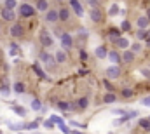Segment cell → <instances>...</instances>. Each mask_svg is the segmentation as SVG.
Wrapping results in <instances>:
<instances>
[{
  "label": "cell",
  "instance_id": "obj_1",
  "mask_svg": "<svg viewBox=\"0 0 150 134\" xmlns=\"http://www.w3.org/2000/svg\"><path fill=\"white\" fill-rule=\"evenodd\" d=\"M35 14V9L30 5V4H21L19 5V16H23V18H32Z\"/></svg>",
  "mask_w": 150,
  "mask_h": 134
},
{
  "label": "cell",
  "instance_id": "obj_2",
  "mask_svg": "<svg viewBox=\"0 0 150 134\" xmlns=\"http://www.w3.org/2000/svg\"><path fill=\"white\" fill-rule=\"evenodd\" d=\"M59 40H61V45L65 49H70L74 45V40H72V35L70 33H61L59 35Z\"/></svg>",
  "mask_w": 150,
  "mask_h": 134
},
{
  "label": "cell",
  "instance_id": "obj_3",
  "mask_svg": "<svg viewBox=\"0 0 150 134\" xmlns=\"http://www.w3.org/2000/svg\"><path fill=\"white\" fill-rule=\"evenodd\" d=\"M89 18H91V21H94V23H101V21H103V14H101L100 9H91V11H89Z\"/></svg>",
  "mask_w": 150,
  "mask_h": 134
},
{
  "label": "cell",
  "instance_id": "obj_4",
  "mask_svg": "<svg viewBox=\"0 0 150 134\" xmlns=\"http://www.w3.org/2000/svg\"><path fill=\"white\" fill-rule=\"evenodd\" d=\"M11 35H12L14 38H19V37H23V35H25L23 26H21V25H18V23H16V25H12V26H11Z\"/></svg>",
  "mask_w": 150,
  "mask_h": 134
},
{
  "label": "cell",
  "instance_id": "obj_5",
  "mask_svg": "<svg viewBox=\"0 0 150 134\" xmlns=\"http://www.w3.org/2000/svg\"><path fill=\"white\" fill-rule=\"evenodd\" d=\"M40 42H42L44 47H51L52 45V37L47 33V32H42L40 33Z\"/></svg>",
  "mask_w": 150,
  "mask_h": 134
},
{
  "label": "cell",
  "instance_id": "obj_6",
  "mask_svg": "<svg viewBox=\"0 0 150 134\" xmlns=\"http://www.w3.org/2000/svg\"><path fill=\"white\" fill-rule=\"evenodd\" d=\"M107 77H108V78H117V77H120V68L117 66V65L107 68Z\"/></svg>",
  "mask_w": 150,
  "mask_h": 134
},
{
  "label": "cell",
  "instance_id": "obj_7",
  "mask_svg": "<svg viewBox=\"0 0 150 134\" xmlns=\"http://www.w3.org/2000/svg\"><path fill=\"white\" fill-rule=\"evenodd\" d=\"M45 21L47 23H56L58 21V11H52V9L45 11Z\"/></svg>",
  "mask_w": 150,
  "mask_h": 134
},
{
  "label": "cell",
  "instance_id": "obj_8",
  "mask_svg": "<svg viewBox=\"0 0 150 134\" xmlns=\"http://www.w3.org/2000/svg\"><path fill=\"white\" fill-rule=\"evenodd\" d=\"M70 5H72V9L75 11L77 16H84V9H82V5H80L79 0H70Z\"/></svg>",
  "mask_w": 150,
  "mask_h": 134
},
{
  "label": "cell",
  "instance_id": "obj_9",
  "mask_svg": "<svg viewBox=\"0 0 150 134\" xmlns=\"http://www.w3.org/2000/svg\"><path fill=\"white\" fill-rule=\"evenodd\" d=\"M70 19V11L68 9H59L58 11V21H68Z\"/></svg>",
  "mask_w": 150,
  "mask_h": 134
},
{
  "label": "cell",
  "instance_id": "obj_10",
  "mask_svg": "<svg viewBox=\"0 0 150 134\" xmlns=\"http://www.w3.org/2000/svg\"><path fill=\"white\" fill-rule=\"evenodd\" d=\"M2 18H4L5 21H14V19H16V14H14V11L2 9Z\"/></svg>",
  "mask_w": 150,
  "mask_h": 134
},
{
  "label": "cell",
  "instance_id": "obj_11",
  "mask_svg": "<svg viewBox=\"0 0 150 134\" xmlns=\"http://www.w3.org/2000/svg\"><path fill=\"white\" fill-rule=\"evenodd\" d=\"M133 59H134V52H131V51H124V54L120 56V61H124V63H133Z\"/></svg>",
  "mask_w": 150,
  "mask_h": 134
},
{
  "label": "cell",
  "instance_id": "obj_12",
  "mask_svg": "<svg viewBox=\"0 0 150 134\" xmlns=\"http://www.w3.org/2000/svg\"><path fill=\"white\" fill-rule=\"evenodd\" d=\"M40 59H42L45 65H51V66L56 63V61H54V58H52L51 54H47V52H40Z\"/></svg>",
  "mask_w": 150,
  "mask_h": 134
},
{
  "label": "cell",
  "instance_id": "obj_13",
  "mask_svg": "<svg viewBox=\"0 0 150 134\" xmlns=\"http://www.w3.org/2000/svg\"><path fill=\"white\" fill-rule=\"evenodd\" d=\"M54 61L56 63H67V52L65 51H58L56 56H54Z\"/></svg>",
  "mask_w": 150,
  "mask_h": 134
},
{
  "label": "cell",
  "instance_id": "obj_14",
  "mask_svg": "<svg viewBox=\"0 0 150 134\" xmlns=\"http://www.w3.org/2000/svg\"><path fill=\"white\" fill-rule=\"evenodd\" d=\"M136 25H138V28H140V30H147V26H149V19H147L145 16H142V18H138Z\"/></svg>",
  "mask_w": 150,
  "mask_h": 134
},
{
  "label": "cell",
  "instance_id": "obj_15",
  "mask_svg": "<svg viewBox=\"0 0 150 134\" xmlns=\"http://www.w3.org/2000/svg\"><path fill=\"white\" fill-rule=\"evenodd\" d=\"M115 45H117L119 49H127V47H129V42H127L126 38H122V37H119V38L115 40Z\"/></svg>",
  "mask_w": 150,
  "mask_h": 134
},
{
  "label": "cell",
  "instance_id": "obj_16",
  "mask_svg": "<svg viewBox=\"0 0 150 134\" xmlns=\"http://www.w3.org/2000/svg\"><path fill=\"white\" fill-rule=\"evenodd\" d=\"M94 54H96V58L103 59V58H105V56H107L108 52H107V47H105V45H100V47L96 49V52H94Z\"/></svg>",
  "mask_w": 150,
  "mask_h": 134
},
{
  "label": "cell",
  "instance_id": "obj_17",
  "mask_svg": "<svg viewBox=\"0 0 150 134\" xmlns=\"http://www.w3.org/2000/svg\"><path fill=\"white\" fill-rule=\"evenodd\" d=\"M47 7H49V4H47V0H37V9H38V11H42V12H45V11H49Z\"/></svg>",
  "mask_w": 150,
  "mask_h": 134
},
{
  "label": "cell",
  "instance_id": "obj_18",
  "mask_svg": "<svg viewBox=\"0 0 150 134\" xmlns=\"http://www.w3.org/2000/svg\"><path fill=\"white\" fill-rule=\"evenodd\" d=\"M108 58H110L112 63H120V56H119L117 51H110V52H108Z\"/></svg>",
  "mask_w": 150,
  "mask_h": 134
},
{
  "label": "cell",
  "instance_id": "obj_19",
  "mask_svg": "<svg viewBox=\"0 0 150 134\" xmlns=\"http://www.w3.org/2000/svg\"><path fill=\"white\" fill-rule=\"evenodd\" d=\"M115 101H117V96L113 92H108V94L103 96V103H115Z\"/></svg>",
  "mask_w": 150,
  "mask_h": 134
},
{
  "label": "cell",
  "instance_id": "obj_20",
  "mask_svg": "<svg viewBox=\"0 0 150 134\" xmlns=\"http://www.w3.org/2000/svg\"><path fill=\"white\" fill-rule=\"evenodd\" d=\"M14 92L23 94V92H25V84H23V82H16V84H14Z\"/></svg>",
  "mask_w": 150,
  "mask_h": 134
},
{
  "label": "cell",
  "instance_id": "obj_21",
  "mask_svg": "<svg viewBox=\"0 0 150 134\" xmlns=\"http://www.w3.org/2000/svg\"><path fill=\"white\" fill-rule=\"evenodd\" d=\"M136 115H138L136 111H131V113H127V115H124L122 118H119V120H117V124H124V122H127V120H129L131 117H136Z\"/></svg>",
  "mask_w": 150,
  "mask_h": 134
},
{
  "label": "cell",
  "instance_id": "obj_22",
  "mask_svg": "<svg viewBox=\"0 0 150 134\" xmlns=\"http://www.w3.org/2000/svg\"><path fill=\"white\" fill-rule=\"evenodd\" d=\"M75 104H79V108H80V110H84V108H87V104H89V98H80Z\"/></svg>",
  "mask_w": 150,
  "mask_h": 134
},
{
  "label": "cell",
  "instance_id": "obj_23",
  "mask_svg": "<svg viewBox=\"0 0 150 134\" xmlns=\"http://www.w3.org/2000/svg\"><path fill=\"white\" fill-rule=\"evenodd\" d=\"M33 71L37 73L38 77H40V78H47V75H45V73L42 71V68L38 66V63H35V65H33Z\"/></svg>",
  "mask_w": 150,
  "mask_h": 134
},
{
  "label": "cell",
  "instance_id": "obj_24",
  "mask_svg": "<svg viewBox=\"0 0 150 134\" xmlns=\"http://www.w3.org/2000/svg\"><path fill=\"white\" fill-rule=\"evenodd\" d=\"M58 108L63 110V111H68V110H70V103H67V101H59V103H58Z\"/></svg>",
  "mask_w": 150,
  "mask_h": 134
},
{
  "label": "cell",
  "instance_id": "obj_25",
  "mask_svg": "<svg viewBox=\"0 0 150 134\" xmlns=\"http://www.w3.org/2000/svg\"><path fill=\"white\" fill-rule=\"evenodd\" d=\"M140 126H142L145 131H150V120L149 118H142V120H140Z\"/></svg>",
  "mask_w": 150,
  "mask_h": 134
},
{
  "label": "cell",
  "instance_id": "obj_26",
  "mask_svg": "<svg viewBox=\"0 0 150 134\" xmlns=\"http://www.w3.org/2000/svg\"><path fill=\"white\" fill-rule=\"evenodd\" d=\"M108 33H110V38H112L113 42H115V40H117V38L120 37V30H110Z\"/></svg>",
  "mask_w": 150,
  "mask_h": 134
},
{
  "label": "cell",
  "instance_id": "obj_27",
  "mask_svg": "<svg viewBox=\"0 0 150 134\" xmlns=\"http://www.w3.org/2000/svg\"><path fill=\"white\" fill-rule=\"evenodd\" d=\"M147 37H149V35H147V30H140V32L136 33V38H138V40H147Z\"/></svg>",
  "mask_w": 150,
  "mask_h": 134
},
{
  "label": "cell",
  "instance_id": "obj_28",
  "mask_svg": "<svg viewBox=\"0 0 150 134\" xmlns=\"http://www.w3.org/2000/svg\"><path fill=\"white\" fill-rule=\"evenodd\" d=\"M16 7V0H5V7L4 9H9V11H12Z\"/></svg>",
  "mask_w": 150,
  "mask_h": 134
},
{
  "label": "cell",
  "instance_id": "obj_29",
  "mask_svg": "<svg viewBox=\"0 0 150 134\" xmlns=\"http://www.w3.org/2000/svg\"><path fill=\"white\" fill-rule=\"evenodd\" d=\"M32 108H33V110H42V104H40V101H38V99H33V101H32Z\"/></svg>",
  "mask_w": 150,
  "mask_h": 134
},
{
  "label": "cell",
  "instance_id": "obj_30",
  "mask_svg": "<svg viewBox=\"0 0 150 134\" xmlns=\"http://www.w3.org/2000/svg\"><path fill=\"white\" fill-rule=\"evenodd\" d=\"M140 51H142V45H140V44H138V42H136V44H133V45H131V52H140Z\"/></svg>",
  "mask_w": 150,
  "mask_h": 134
},
{
  "label": "cell",
  "instance_id": "obj_31",
  "mask_svg": "<svg viewBox=\"0 0 150 134\" xmlns=\"http://www.w3.org/2000/svg\"><path fill=\"white\" fill-rule=\"evenodd\" d=\"M51 122H52V124H63V118H59L58 115H52V117H51Z\"/></svg>",
  "mask_w": 150,
  "mask_h": 134
},
{
  "label": "cell",
  "instance_id": "obj_32",
  "mask_svg": "<svg viewBox=\"0 0 150 134\" xmlns=\"http://www.w3.org/2000/svg\"><path fill=\"white\" fill-rule=\"evenodd\" d=\"M87 4H89V7H93V9H98L100 0H87Z\"/></svg>",
  "mask_w": 150,
  "mask_h": 134
},
{
  "label": "cell",
  "instance_id": "obj_33",
  "mask_svg": "<svg viewBox=\"0 0 150 134\" xmlns=\"http://www.w3.org/2000/svg\"><path fill=\"white\" fill-rule=\"evenodd\" d=\"M122 96L124 98H131L133 96V91L131 89H122Z\"/></svg>",
  "mask_w": 150,
  "mask_h": 134
},
{
  "label": "cell",
  "instance_id": "obj_34",
  "mask_svg": "<svg viewBox=\"0 0 150 134\" xmlns=\"http://www.w3.org/2000/svg\"><path fill=\"white\" fill-rule=\"evenodd\" d=\"M117 12H119V7H117V5H115V4H113L112 7H110V11H108V14H110V16H115V14H117Z\"/></svg>",
  "mask_w": 150,
  "mask_h": 134
},
{
  "label": "cell",
  "instance_id": "obj_35",
  "mask_svg": "<svg viewBox=\"0 0 150 134\" xmlns=\"http://www.w3.org/2000/svg\"><path fill=\"white\" fill-rule=\"evenodd\" d=\"M120 28H122L124 32H127V30L131 28V25H129V21H122V26H120Z\"/></svg>",
  "mask_w": 150,
  "mask_h": 134
},
{
  "label": "cell",
  "instance_id": "obj_36",
  "mask_svg": "<svg viewBox=\"0 0 150 134\" xmlns=\"http://www.w3.org/2000/svg\"><path fill=\"white\" fill-rule=\"evenodd\" d=\"M0 92H2V94H5V96H7V94H9V92H11V91H9V87H7V85H4V87H2V89H0Z\"/></svg>",
  "mask_w": 150,
  "mask_h": 134
},
{
  "label": "cell",
  "instance_id": "obj_37",
  "mask_svg": "<svg viewBox=\"0 0 150 134\" xmlns=\"http://www.w3.org/2000/svg\"><path fill=\"white\" fill-rule=\"evenodd\" d=\"M12 110H14L16 113H19V115H25V110H23V108H18V106H14Z\"/></svg>",
  "mask_w": 150,
  "mask_h": 134
},
{
  "label": "cell",
  "instance_id": "obj_38",
  "mask_svg": "<svg viewBox=\"0 0 150 134\" xmlns=\"http://www.w3.org/2000/svg\"><path fill=\"white\" fill-rule=\"evenodd\" d=\"M103 84H105V87L108 89V91H113V87H112V84L108 82V80H103Z\"/></svg>",
  "mask_w": 150,
  "mask_h": 134
},
{
  "label": "cell",
  "instance_id": "obj_39",
  "mask_svg": "<svg viewBox=\"0 0 150 134\" xmlns=\"http://www.w3.org/2000/svg\"><path fill=\"white\" fill-rule=\"evenodd\" d=\"M142 103H143L145 106H150V96H147V98H143V99H142Z\"/></svg>",
  "mask_w": 150,
  "mask_h": 134
},
{
  "label": "cell",
  "instance_id": "obj_40",
  "mask_svg": "<svg viewBox=\"0 0 150 134\" xmlns=\"http://www.w3.org/2000/svg\"><path fill=\"white\" fill-rule=\"evenodd\" d=\"M11 52H12V54H16V52H18V45H16V44H12V45H11Z\"/></svg>",
  "mask_w": 150,
  "mask_h": 134
},
{
  "label": "cell",
  "instance_id": "obj_41",
  "mask_svg": "<svg viewBox=\"0 0 150 134\" xmlns=\"http://www.w3.org/2000/svg\"><path fill=\"white\" fill-rule=\"evenodd\" d=\"M52 126H54V124H52L51 120H47V122H45V127H52Z\"/></svg>",
  "mask_w": 150,
  "mask_h": 134
},
{
  "label": "cell",
  "instance_id": "obj_42",
  "mask_svg": "<svg viewBox=\"0 0 150 134\" xmlns=\"http://www.w3.org/2000/svg\"><path fill=\"white\" fill-rule=\"evenodd\" d=\"M145 44H147V47L150 49V37H147V40H145Z\"/></svg>",
  "mask_w": 150,
  "mask_h": 134
},
{
  "label": "cell",
  "instance_id": "obj_43",
  "mask_svg": "<svg viewBox=\"0 0 150 134\" xmlns=\"http://www.w3.org/2000/svg\"><path fill=\"white\" fill-rule=\"evenodd\" d=\"M147 19H149V23H150V9L147 11Z\"/></svg>",
  "mask_w": 150,
  "mask_h": 134
},
{
  "label": "cell",
  "instance_id": "obj_44",
  "mask_svg": "<svg viewBox=\"0 0 150 134\" xmlns=\"http://www.w3.org/2000/svg\"><path fill=\"white\" fill-rule=\"evenodd\" d=\"M147 35H149V37H150V30H149V32H147Z\"/></svg>",
  "mask_w": 150,
  "mask_h": 134
},
{
  "label": "cell",
  "instance_id": "obj_45",
  "mask_svg": "<svg viewBox=\"0 0 150 134\" xmlns=\"http://www.w3.org/2000/svg\"><path fill=\"white\" fill-rule=\"evenodd\" d=\"M0 33H2V28H0Z\"/></svg>",
  "mask_w": 150,
  "mask_h": 134
},
{
  "label": "cell",
  "instance_id": "obj_46",
  "mask_svg": "<svg viewBox=\"0 0 150 134\" xmlns=\"http://www.w3.org/2000/svg\"><path fill=\"white\" fill-rule=\"evenodd\" d=\"M149 120H150V117H149Z\"/></svg>",
  "mask_w": 150,
  "mask_h": 134
},
{
  "label": "cell",
  "instance_id": "obj_47",
  "mask_svg": "<svg viewBox=\"0 0 150 134\" xmlns=\"http://www.w3.org/2000/svg\"><path fill=\"white\" fill-rule=\"evenodd\" d=\"M58 2H59V0H58Z\"/></svg>",
  "mask_w": 150,
  "mask_h": 134
}]
</instances>
